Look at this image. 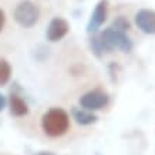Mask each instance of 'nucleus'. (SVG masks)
Here are the masks:
<instances>
[{
	"instance_id": "nucleus-10",
	"label": "nucleus",
	"mask_w": 155,
	"mask_h": 155,
	"mask_svg": "<svg viewBox=\"0 0 155 155\" xmlns=\"http://www.w3.org/2000/svg\"><path fill=\"white\" fill-rule=\"evenodd\" d=\"M12 77V66L3 58H0V87L6 85Z\"/></svg>"
},
{
	"instance_id": "nucleus-2",
	"label": "nucleus",
	"mask_w": 155,
	"mask_h": 155,
	"mask_svg": "<svg viewBox=\"0 0 155 155\" xmlns=\"http://www.w3.org/2000/svg\"><path fill=\"white\" fill-rule=\"evenodd\" d=\"M41 128L48 137H61L70 128V115L63 108H51L43 115Z\"/></svg>"
},
{
	"instance_id": "nucleus-5",
	"label": "nucleus",
	"mask_w": 155,
	"mask_h": 155,
	"mask_svg": "<svg viewBox=\"0 0 155 155\" xmlns=\"http://www.w3.org/2000/svg\"><path fill=\"white\" fill-rule=\"evenodd\" d=\"M107 14H108V0H100L98 5L95 6L94 12L91 13V17H90L88 24H87V31L90 34L97 33L98 28L107 20Z\"/></svg>"
},
{
	"instance_id": "nucleus-12",
	"label": "nucleus",
	"mask_w": 155,
	"mask_h": 155,
	"mask_svg": "<svg viewBox=\"0 0 155 155\" xmlns=\"http://www.w3.org/2000/svg\"><path fill=\"white\" fill-rule=\"evenodd\" d=\"M6 104H7V100H6L5 95L0 93V113H2V111L6 108Z\"/></svg>"
},
{
	"instance_id": "nucleus-13",
	"label": "nucleus",
	"mask_w": 155,
	"mask_h": 155,
	"mask_svg": "<svg viewBox=\"0 0 155 155\" xmlns=\"http://www.w3.org/2000/svg\"><path fill=\"white\" fill-rule=\"evenodd\" d=\"M5 23H6V16H5V12L0 9V31L3 30L5 27Z\"/></svg>"
},
{
	"instance_id": "nucleus-1",
	"label": "nucleus",
	"mask_w": 155,
	"mask_h": 155,
	"mask_svg": "<svg viewBox=\"0 0 155 155\" xmlns=\"http://www.w3.org/2000/svg\"><path fill=\"white\" fill-rule=\"evenodd\" d=\"M90 46L97 57H101L104 53H110L113 50H121L122 53H130L132 50V41L127 36V31L113 27H108L101 33L93 36Z\"/></svg>"
},
{
	"instance_id": "nucleus-8",
	"label": "nucleus",
	"mask_w": 155,
	"mask_h": 155,
	"mask_svg": "<svg viewBox=\"0 0 155 155\" xmlns=\"http://www.w3.org/2000/svg\"><path fill=\"white\" fill-rule=\"evenodd\" d=\"M73 118L78 125H91L98 121V117L94 111H88L84 108H73Z\"/></svg>"
},
{
	"instance_id": "nucleus-6",
	"label": "nucleus",
	"mask_w": 155,
	"mask_h": 155,
	"mask_svg": "<svg viewBox=\"0 0 155 155\" xmlns=\"http://www.w3.org/2000/svg\"><path fill=\"white\" fill-rule=\"evenodd\" d=\"M70 30V26L67 23V20H64L63 17H54V19L50 21L47 27V31H46V36H47V40L51 43L60 41L61 38L64 37Z\"/></svg>"
},
{
	"instance_id": "nucleus-7",
	"label": "nucleus",
	"mask_w": 155,
	"mask_h": 155,
	"mask_svg": "<svg viewBox=\"0 0 155 155\" xmlns=\"http://www.w3.org/2000/svg\"><path fill=\"white\" fill-rule=\"evenodd\" d=\"M137 27L145 34H155V10L142 9L135 14Z\"/></svg>"
},
{
	"instance_id": "nucleus-3",
	"label": "nucleus",
	"mask_w": 155,
	"mask_h": 155,
	"mask_svg": "<svg viewBox=\"0 0 155 155\" xmlns=\"http://www.w3.org/2000/svg\"><path fill=\"white\" fill-rule=\"evenodd\" d=\"M13 17L16 23L20 24L24 28H30L36 26V23L40 19V10L37 5L33 3L31 0H23L16 6L13 12Z\"/></svg>"
},
{
	"instance_id": "nucleus-11",
	"label": "nucleus",
	"mask_w": 155,
	"mask_h": 155,
	"mask_svg": "<svg viewBox=\"0 0 155 155\" xmlns=\"http://www.w3.org/2000/svg\"><path fill=\"white\" fill-rule=\"evenodd\" d=\"M111 27L117 28V30H121V31H128V30L131 28V24H130V21H128L125 17L120 16V17H117V19H114Z\"/></svg>"
},
{
	"instance_id": "nucleus-9",
	"label": "nucleus",
	"mask_w": 155,
	"mask_h": 155,
	"mask_svg": "<svg viewBox=\"0 0 155 155\" xmlns=\"http://www.w3.org/2000/svg\"><path fill=\"white\" fill-rule=\"evenodd\" d=\"M9 107H10V113L14 117H24L28 113V107L26 101L23 98H20L19 95H12L9 100Z\"/></svg>"
},
{
	"instance_id": "nucleus-14",
	"label": "nucleus",
	"mask_w": 155,
	"mask_h": 155,
	"mask_svg": "<svg viewBox=\"0 0 155 155\" xmlns=\"http://www.w3.org/2000/svg\"><path fill=\"white\" fill-rule=\"evenodd\" d=\"M36 155H54L53 152H38V154H36Z\"/></svg>"
},
{
	"instance_id": "nucleus-4",
	"label": "nucleus",
	"mask_w": 155,
	"mask_h": 155,
	"mask_svg": "<svg viewBox=\"0 0 155 155\" xmlns=\"http://www.w3.org/2000/svg\"><path fill=\"white\" fill-rule=\"evenodd\" d=\"M108 95L107 93H104L103 90H93L85 93L80 98V105L84 110L88 111H98L101 108H104L108 104Z\"/></svg>"
}]
</instances>
